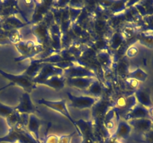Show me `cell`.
<instances>
[{
	"mask_svg": "<svg viewBox=\"0 0 153 143\" xmlns=\"http://www.w3.org/2000/svg\"><path fill=\"white\" fill-rule=\"evenodd\" d=\"M0 74L9 81L8 84L0 88V91L11 86H17L22 88L25 92L31 93V91L37 88V84L33 81V79L24 74H13L7 73L0 69Z\"/></svg>",
	"mask_w": 153,
	"mask_h": 143,
	"instance_id": "cell-1",
	"label": "cell"
},
{
	"mask_svg": "<svg viewBox=\"0 0 153 143\" xmlns=\"http://www.w3.org/2000/svg\"><path fill=\"white\" fill-rule=\"evenodd\" d=\"M40 143L37 142L25 128H9V131L5 136L0 137V143Z\"/></svg>",
	"mask_w": 153,
	"mask_h": 143,
	"instance_id": "cell-2",
	"label": "cell"
},
{
	"mask_svg": "<svg viewBox=\"0 0 153 143\" xmlns=\"http://www.w3.org/2000/svg\"><path fill=\"white\" fill-rule=\"evenodd\" d=\"M14 46L20 55L18 57L14 58L16 62L22 61L28 58L32 59L35 55H38L44 49L43 46L32 40H25V41L21 40L19 43L14 44Z\"/></svg>",
	"mask_w": 153,
	"mask_h": 143,
	"instance_id": "cell-3",
	"label": "cell"
},
{
	"mask_svg": "<svg viewBox=\"0 0 153 143\" xmlns=\"http://www.w3.org/2000/svg\"><path fill=\"white\" fill-rule=\"evenodd\" d=\"M37 103L39 104H41V105L46 106V107H49V108L52 109V110H55V111L58 112V113H60L61 115L65 116L73 124V126L76 129V131L77 132V133L81 136L80 131H79L77 126H76V120L72 117L70 112H69L68 108H67L66 99H61V101H49V100H46L44 98H41V99L38 100Z\"/></svg>",
	"mask_w": 153,
	"mask_h": 143,
	"instance_id": "cell-4",
	"label": "cell"
},
{
	"mask_svg": "<svg viewBox=\"0 0 153 143\" xmlns=\"http://www.w3.org/2000/svg\"><path fill=\"white\" fill-rule=\"evenodd\" d=\"M69 99L71 101L70 106L79 110H85V109H91L97 104L100 98L90 95H81L76 96L70 92H67Z\"/></svg>",
	"mask_w": 153,
	"mask_h": 143,
	"instance_id": "cell-5",
	"label": "cell"
},
{
	"mask_svg": "<svg viewBox=\"0 0 153 143\" xmlns=\"http://www.w3.org/2000/svg\"><path fill=\"white\" fill-rule=\"evenodd\" d=\"M63 75L66 78H75V77H97L94 71L80 64L75 63L73 66L64 69Z\"/></svg>",
	"mask_w": 153,
	"mask_h": 143,
	"instance_id": "cell-6",
	"label": "cell"
},
{
	"mask_svg": "<svg viewBox=\"0 0 153 143\" xmlns=\"http://www.w3.org/2000/svg\"><path fill=\"white\" fill-rule=\"evenodd\" d=\"M15 111L19 114H34L36 112H39L31 101L30 93L24 92L19 98V103L14 107Z\"/></svg>",
	"mask_w": 153,
	"mask_h": 143,
	"instance_id": "cell-7",
	"label": "cell"
},
{
	"mask_svg": "<svg viewBox=\"0 0 153 143\" xmlns=\"http://www.w3.org/2000/svg\"><path fill=\"white\" fill-rule=\"evenodd\" d=\"M64 73V69L55 65L50 63H43V67L40 70L38 75L33 79V81L36 84H39L43 80L49 78L55 75H62Z\"/></svg>",
	"mask_w": 153,
	"mask_h": 143,
	"instance_id": "cell-8",
	"label": "cell"
},
{
	"mask_svg": "<svg viewBox=\"0 0 153 143\" xmlns=\"http://www.w3.org/2000/svg\"><path fill=\"white\" fill-rule=\"evenodd\" d=\"M31 31L37 38V44L40 45L44 48L50 40L49 34V28H48L46 22H41L34 24L33 27L31 28Z\"/></svg>",
	"mask_w": 153,
	"mask_h": 143,
	"instance_id": "cell-9",
	"label": "cell"
},
{
	"mask_svg": "<svg viewBox=\"0 0 153 143\" xmlns=\"http://www.w3.org/2000/svg\"><path fill=\"white\" fill-rule=\"evenodd\" d=\"M151 119V118L149 116V109L146 108L140 104H137L126 114L124 119L128 122L133 119Z\"/></svg>",
	"mask_w": 153,
	"mask_h": 143,
	"instance_id": "cell-10",
	"label": "cell"
},
{
	"mask_svg": "<svg viewBox=\"0 0 153 143\" xmlns=\"http://www.w3.org/2000/svg\"><path fill=\"white\" fill-rule=\"evenodd\" d=\"M132 128L125 119H119L117 127L115 132L111 136V137L116 139H127L131 134Z\"/></svg>",
	"mask_w": 153,
	"mask_h": 143,
	"instance_id": "cell-11",
	"label": "cell"
},
{
	"mask_svg": "<svg viewBox=\"0 0 153 143\" xmlns=\"http://www.w3.org/2000/svg\"><path fill=\"white\" fill-rule=\"evenodd\" d=\"M40 125H41V120L35 114H30L28 124L26 125V130L37 142L41 143L40 136Z\"/></svg>",
	"mask_w": 153,
	"mask_h": 143,
	"instance_id": "cell-12",
	"label": "cell"
},
{
	"mask_svg": "<svg viewBox=\"0 0 153 143\" xmlns=\"http://www.w3.org/2000/svg\"><path fill=\"white\" fill-rule=\"evenodd\" d=\"M97 77H75V78H67L66 83L70 87L76 88L79 90L86 91L93 82Z\"/></svg>",
	"mask_w": 153,
	"mask_h": 143,
	"instance_id": "cell-13",
	"label": "cell"
},
{
	"mask_svg": "<svg viewBox=\"0 0 153 143\" xmlns=\"http://www.w3.org/2000/svg\"><path fill=\"white\" fill-rule=\"evenodd\" d=\"M134 95L137 100V104L147 109L151 108L153 106V103L151 99V92L149 88L137 89Z\"/></svg>",
	"mask_w": 153,
	"mask_h": 143,
	"instance_id": "cell-14",
	"label": "cell"
},
{
	"mask_svg": "<svg viewBox=\"0 0 153 143\" xmlns=\"http://www.w3.org/2000/svg\"><path fill=\"white\" fill-rule=\"evenodd\" d=\"M132 129L137 132L146 133L151 130L153 126V121L151 119H139L128 121Z\"/></svg>",
	"mask_w": 153,
	"mask_h": 143,
	"instance_id": "cell-15",
	"label": "cell"
},
{
	"mask_svg": "<svg viewBox=\"0 0 153 143\" xmlns=\"http://www.w3.org/2000/svg\"><path fill=\"white\" fill-rule=\"evenodd\" d=\"M66 80H67V78L63 74L62 75H55L43 80L39 84L45 85V86L52 88L55 90L58 91L61 90L65 86Z\"/></svg>",
	"mask_w": 153,
	"mask_h": 143,
	"instance_id": "cell-16",
	"label": "cell"
},
{
	"mask_svg": "<svg viewBox=\"0 0 153 143\" xmlns=\"http://www.w3.org/2000/svg\"><path fill=\"white\" fill-rule=\"evenodd\" d=\"M76 126L81 133V136L90 137L94 139V125L91 121H85L81 119L76 121Z\"/></svg>",
	"mask_w": 153,
	"mask_h": 143,
	"instance_id": "cell-17",
	"label": "cell"
},
{
	"mask_svg": "<svg viewBox=\"0 0 153 143\" xmlns=\"http://www.w3.org/2000/svg\"><path fill=\"white\" fill-rule=\"evenodd\" d=\"M49 34L54 49L57 50L61 49V30L58 23H53L51 25L50 28H49Z\"/></svg>",
	"mask_w": 153,
	"mask_h": 143,
	"instance_id": "cell-18",
	"label": "cell"
},
{
	"mask_svg": "<svg viewBox=\"0 0 153 143\" xmlns=\"http://www.w3.org/2000/svg\"><path fill=\"white\" fill-rule=\"evenodd\" d=\"M43 66V63L40 62V59H31L30 65L25 70L23 74L32 79L35 78L40 73Z\"/></svg>",
	"mask_w": 153,
	"mask_h": 143,
	"instance_id": "cell-19",
	"label": "cell"
},
{
	"mask_svg": "<svg viewBox=\"0 0 153 143\" xmlns=\"http://www.w3.org/2000/svg\"><path fill=\"white\" fill-rule=\"evenodd\" d=\"M25 25L26 24L21 22L16 16H10L4 21L3 28L5 30L14 31V30H18V28L25 26Z\"/></svg>",
	"mask_w": 153,
	"mask_h": 143,
	"instance_id": "cell-20",
	"label": "cell"
},
{
	"mask_svg": "<svg viewBox=\"0 0 153 143\" xmlns=\"http://www.w3.org/2000/svg\"><path fill=\"white\" fill-rule=\"evenodd\" d=\"M137 40L142 46L153 49V34L150 32H142L137 36Z\"/></svg>",
	"mask_w": 153,
	"mask_h": 143,
	"instance_id": "cell-21",
	"label": "cell"
},
{
	"mask_svg": "<svg viewBox=\"0 0 153 143\" xmlns=\"http://www.w3.org/2000/svg\"><path fill=\"white\" fill-rule=\"evenodd\" d=\"M97 58L98 60L99 63L101 64L102 66L105 69L110 68L111 66L112 58L108 52H105V51L100 52V53L97 54Z\"/></svg>",
	"mask_w": 153,
	"mask_h": 143,
	"instance_id": "cell-22",
	"label": "cell"
},
{
	"mask_svg": "<svg viewBox=\"0 0 153 143\" xmlns=\"http://www.w3.org/2000/svg\"><path fill=\"white\" fill-rule=\"evenodd\" d=\"M127 78L136 80L138 82H145L148 78V74L140 68H137L134 71L128 72L126 75Z\"/></svg>",
	"mask_w": 153,
	"mask_h": 143,
	"instance_id": "cell-23",
	"label": "cell"
},
{
	"mask_svg": "<svg viewBox=\"0 0 153 143\" xmlns=\"http://www.w3.org/2000/svg\"><path fill=\"white\" fill-rule=\"evenodd\" d=\"M86 93L89 94L90 96L95 97V98H100V95H102V88L101 84H100V81H99L98 79H96L94 82L92 83V84L89 86L88 89L86 91H85Z\"/></svg>",
	"mask_w": 153,
	"mask_h": 143,
	"instance_id": "cell-24",
	"label": "cell"
},
{
	"mask_svg": "<svg viewBox=\"0 0 153 143\" xmlns=\"http://www.w3.org/2000/svg\"><path fill=\"white\" fill-rule=\"evenodd\" d=\"M115 111L114 110H109L107 112L104 118V125L105 128L108 130H111L115 127Z\"/></svg>",
	"mask_w": 153,
	"mask_h": 143,
	"instance_id": "cell-25",
	"label": "cell"
},
{
	"mask_svg": "<svg viewBox=\"0 0 153 143\" xmlns=\"http://www.w3.org/2000/svg\"><path fill=\"white\" fill-rule=\"evenodd\" d=\"M125 41V37H123V34L119 31H117L111 37L110 41L111 47L113 49H118L121 46V45Z\"/></svg>",
	"mask_w": 153,
	"mask_h": 143,
	"instance_id": "cell-26",
	"label": "cell"
},
{
	"mask_svg": "<svg viewBox=\"0 0 153 143\" xmlns=\"http://www.w3.org/2000/svg\"><path fill=\"white\" fill-rule=\"evenodd\" d=\"M128 1H111V5H109L111 10H113L114 13H119V12L123 11L126 9V4Z\"/></svg>",
	"mask_w": 153,
	"mask_h": 143,
	"instance_id": "cell-27",
	"label": "cell"
},
{
	"mask_svg": "<svg viewBox=\"0 0 153 143\" xmlns=\"http://www.w3.org/2000/svg\"><path fill=\"white\" fill-rule=\"evenodd\" d=\"M15 111L14 107L10 106L5 105L0 102V116L4 119H7L10 115H11Z\"/></svg>",
	"mask_w": 153,
	"mask_h": 143,
	"instance_id": "cell-28",
	"label": "cell"
},
{
	"mask_svg": "<svg viewBox=\"0 0 153 143\" xmlns=\"http://www.w3.org/2000/svg\"><path fill=\"white\" fill-rule=\"evenodd\" d=\"M76 131H74L73 133L70 134H67V135H62L59 136L58 139V143H71L72 138L73 136L76 134Z\"/></svg>",
	"mask_w": 153,
	"mask_h": 143,
	"instance_id": "cell-29",
	"label": "cell"
},
{
	"mask_svg": "<svg viewBox=\"0 0 153 143\" xmlns=\"http://www.w3.org/2000/svg\"><path fill=\"white\" fill-rule=\"evenodd\" d=\"M138 49L136 46H131L126 51V55L128 57H134L138 54Z\"/></svg>",
	"mask_w": 153,
	"mask_h": 143,
	"instance_id": "cell-30",
	"label": "cell"
},
{
	"mask_svg": "<svg viewBox=\"0 0 153 143\" xmlns=\"http://www.w3.org/2000/svg\"><path fill=\"white\" fill-rule=\"evenodd\" d=\"M58 139H59V136L55 134H51L45 137L44 143H58Z\"/></svg>",
	"mask_w": 153,
	"mask_h": 143,
	"instance_id": "cell-31",
	"label": "cell"
},
{
	"mask_svg": "<svg viewBox=\"0 0 153 143\" xmlns=\"http://www.w3.org/2000/svg\"><path fill=\"white\" fill-rule=\"evenodd\" d=\"M123 35L126 38H129L131 37L134 34V29L132 28H130V27H127L123 31Z\"/></svg>",
	"mask_w": 153,
	"mask_h": 143,
	"instance_id": "cell-32",
	"label": "cell"
},
{
	"mask_svg": "<svg viewBox=\"0 0 153 143\" xmlns=\"http://www.w3.org/2000/svg\"><path fill=\"white\" fill-rule=\"evenodd\" d=\"M126 81H127V83H129L130 86H131L132 88H134V89H137V88L138 87L139 82L137 81V80H133V79L127 78Z\"/></svg>",
	"mask_w": 153,
	"mask_h": 143,
	"instance_id": "cell-33",
	"label": "cell"
},
{
	"mask_svg": "<svg viewBox=\"0 0 153 143\" xmlns=\"http://www.w3.org/2000/svg\"><path fill=\"white\" fill-rule=\"evenodd\" d=\"M82 143H95L94 139L90 138V137H82Z\"/></svg>",
	"mask_w": 153,
	"mask_h": 143,
	"instance_id": "cell-34",
	"label": "cell"
},
{
	"mask_svg": "<svg viewBox=\"0 0 153 143\" xmlns=\"http://www.w3.org/2000/svg\"><path fill=\"white\" fill-rule=\"evenodd\" d=\"M105 143H120V142H119V140L116 139H114L110 136L107 139V140L105 141Z\"/></svg>",
	"mask_w": 153,
	"mask_h": 143,
	"instance_id": "cell-35",
	"label": "cell"
},
{
	"mask_svg": "<svg viewBox=\"0 0 153 143\" xmlns=\"http://www.w3.org/2000/svg\"><path fill=\"white\" fill-rule=\"evenodd\" d=\"M149 116H150V118L152 119H153V106L151 108L149 109Z\"/></svg>",
	"mask_w": 153,
	"mask_h": 143,
	"instance_id": "cell-36",
	"label": "cell"
}]
</instances>
